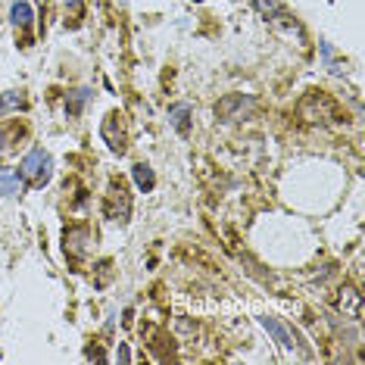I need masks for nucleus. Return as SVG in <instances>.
Returning a JSON list of instances; mask_svg holds the SVG:
<instances>
[{
    "mask_svg": "<svg viewBox=\"0 0 365 365\" xmlns=\"http://www.w3.org/2000/svg\"><path fill=\"white\" fill-rule=\"evenodd\" d=\"M103 215L110 222H122V225L131 219V197L122 181H110V190L103 197Z\"/></svg>",
    "mask_w": 365,
    "mask_h": 365,
    "instance_id": "obj_3",
    "label": "nucleus"
},
{
    "mask_svg": "<svg viewBox=\"0 0 365 365\" xmlns=\"http://www.w3.org/2000/svg\"><path fill=\"white\" fill-rule=\"evenodd\" d=\"M101 135H103L106 144H110L113 153H125L128 150V125H125V115L122 113L106 115L103 125H101Z\"/></svg>",
    "mask_w": 365,
    "mask_h": 365,
    "instance_id": "obj_5",
    "label": "nucleus"
},
{
    "mask_svg": "<svg viewBox=\"0 0 365 365\" xmlns=\"http://www.w3.org/2000/svg\"><path fill=\"white\" fill-rule=\"evenodd\" d=\"M300 115L306 122H331L337 119V103L331 101L325 91H309L300 101Z\"/></svg>",
    "mask_w": 365,
    "mask_h": 365,
    "instance_id": "obj_2",
    "label": "nucleus"
},
{
    "mask_svg": "<svg viewBox=\"0 0 365 365\" xmlns=\"http://www.w3.org/2000/svg\"><path fill=\"white\" fill-rule=\"evenodd\" d=\"M10 22H13V29H19V31L31 29V22H35V10H31L29 0H13L10 4Z\"/></svg>",
    "mask_w": 365,
    "mask_h": 365,
    "instance_id": "obj_9",
    "label": "nucleus"
},
{
    "mask_svg": "<svg viewBox=\"0 0 365 365\" xmlns=\"http://www.w3.org/2000/svg\"><path fill=\"white\" fill-rule=\"evenodd\" d=\"M319 51H322V60L328 63V69L334 72V76H340V72H344V69H340V63L334 60V47H331L328 41H319Z\"/></svg>",
    "mask_w": 365,
    "mask_h": 365,
    "instance_id": "obj_16",
    "label": "nucleus"
},
{
    "mask_svg": "<svg viewBox=\"0 0 365 365\" xmlns=\"http://www.w3.org/2000/svg\"><path fill=\"white\" fill-rule=\"evenodd\" d=\"M26 91H4L0 94V115H10V113H19L26 110Z\"/></svg>",
    "mask_w": 365,
    "mask_h": 365,
    "instance_id": "obj_13",
    "label": "nucleus"
},
{
    "mask_svg": "<svg viewBox=\"0 0 365 365\" xmlns=\"http://www.w3.org/2000/svg\"><path fill=\"white\" fill-rule=\"evenodd\" d=\"M88 359H97V362H110V356H106L101 346H88Z\"/></svg>",
    "mask_w": 365,
    "mask_h": 365,
    "instance_id": "obj_18",
    "label": "nucleus"
},
{
    "mask_svg": "<svg viewBox=\"0 0 365 365\" xmlns=\"http://www.w3.org/2000/svg\"><path fill=\"white\" fill-rule=\"evenodd\" d=\"M4 147H6V128L0 125V153H4Z\"/></svg>",
    "mask_w": 365,
    "mask_h": 365,
    "instance_id": "obj_20",
    "label": "nucleus"
},
{
    "mask_svg": "<svg viewBox=\"0 0 365 365\" xmlns=\"http://www.w3.org/2000/svg\"><path fill=\"white\" fill-rule=\"evenodd\" d=\"M250 110H253V97H247V94H228L215 103V115L225 122H240Z\"/></svg>",
    "mask_w": 365,
    "mask_h": 365,
    "instance_id": "obj_6",
    "label": "nucleus"
},
{
    "mask_svg": "<svg viewBox=\"0 0 365 365\" xmlns=\"http://www.w3.org/2000/svg\"><path fill=\"white\" fill-rule=\"evenodd\" d=\"M115 359H122V362H128V359H131V353H128V346H125V344H119V350H115Z\"/></svg>",
    "mask_w": 365,
    "mask_h": 365,
    "instance_id": "obj_19",
    "label": "nucleus"
},
{
    "mask_svg": "<svg viewBox=\"0 0 365 365\" xmlns=\"http://www.w3.org/2000/svg\"><path fill=\"white\" fill-rule=\"evenodd\" d=\"M66 16H72V26H78V19L85 16V0H63Z\"/></svg>",
    "mask_w": 365,
    "mask_h": 365,
    "instance_id": "obj_17",
    "label": "nucleus"
},
{
    "mask_svg": "<svg viewBox=\"0 0 365 365\" xmlns=\"http://www.w3.org/2000/svg\"><path fill=\"white\" fill-rule=\"evenodd\" d=\"M253 10L262 19H275L278 13H284V0H253Z\"/></svg>",
    "mask_w": 365,
    "mask_h": 365,
    "instance_id": "obj_15",
    "label": "nucleus"
},
{
    "mask_svg": "<svg viewBox=\"0 0 365 365\" xmlns=\"http://www.w3.org/2000/svg\"><path fill=\"white\" fill-rule=\"evenodd\" d=\"M94 97V91L91 88H78V91H72V94H66V115H81V110L88 106V101Z\"/></svg>",
    "mask_w": 365,
    "mask_h": 365,
    "instance_id": "obj_12",
    "label": "nucleus"
},
{
    "mask_svg": "<svg viewBox=\"0 0 365 365\" xmlns=\"http://www.w3.org/2000/svg\"><path fill=\"white\" fill-rule=\"evenodd\" d=\"M119 4H122V6H125V4H128V0H119Z\"/></svg>",
    "mask_w": 365,
    "mask_h": 365,
    "instance_id": "obj_21",
    "label": "nucleus"
},
{
    "mask_svg": "<svg viewBox=\"0 0 365 365\" xmlns=\"http://www.w3.org/2000/svg\"><path fill=\"white\" fill-rule=\"evenodd\" d=\"M259 325H262L265 331H269L272 337H275V344H278V346H284V350H294V346H297L294 334H290V331H287L284 325H281L278 319H272V315H265V319H259Z\"/></svg>",
    "mask_w": 365,
    "mask_h": 365,
    "instance_id": "obj_10",
    "label": "nucleus"
},
{
    "mask_svg": "<svg viewBox=\"0 0 365 365\" xmlns=\"http://www.w3.org/2000/svg\"><path fill=\"white\" fill-rule=\"evenodd\" d=\"M91 244H94V231H91V225H85V222H76V225H69L63 231V247L72 262L85 259L91 253Z\"/></svg>",
    "mask_w": 365,
    "mask_h": 365,
    "instance_id": "obj_4",
    "label": "nucleus"
},
{
    "mask_svg": "<svg viewBox=\"0 0 365 365\" xmlns=\"http://www.w3.org/2000/svg\"><path fill=\"white\" fill-rule=\"evenodd\" d=\"M197 4H200V0H197Z\"/></svg>",
    "mask_w": 365,
    "mask_h": 365,
    "instance_id": "obj_22",
    "label": "nucleus"
},
{
    "mask_svg": "<svg viewBox=\"0 0 365 365\" xmlns=\"http://www.w3.org/2000/svg\"><path fill=\"white\" fill-rule=\"evenodd\" d=\"M337 312H344V319L359 322L362 319V294L350 284H344L337 290Z\"/></svg>",
    "mask_w": 365,
    "mask_h": 365,
    "instance_id": "obj_7",
    "label": "nucleus"
},
{
    "mask_svg": "<svg viewBox=\"0 0 365 365\" xmlns=\"http://www.w3.org/2000/svg\"><path fill=\"white\" fill-rule=\"evenodd\" d=\"M44 4H47V0H44Z\"/></svg>",
    "mask_w": 365,
    "mask_h": 365,
    "instance_id": "obj_23",
    "label": "nucleus"
},
{
    "mask_svg": "<svg viewBox=\"0 0 365 365\" xmlns=\"http://www.w3.org/2000/svg\"><path fill=\"white\" fill-rule=\"evenodd\" d=\"M131 178H135L138 190H144V194H150V190L156 187V175H153V169L147 163H135V169H131Z\"/></svg>",
    "mask_w": 365,
    "mask_h": 365,
    "instance_id": "obj_14",
    "label": "nucleus"
},
{
    "mask_svg": "<svg viewBox=\"0 0 365 365\" xmlns=\"http://www.w3.org/2000/svg\"><path fill=\"white\" fill-rule=\"evenodd\" d=\"M169 125L175 128L181 138H187L190 128H194V106L190 103H172L169 106Z\"/></svg>",
    "mask_w": 365,
    "mask_h": 365,
    "instance_id": "obj_8",
    "label": "nucleus"
},
{
    "mask_svg": "<svg viewBox=\"0 0 365 365\" xmlns=\"http://www.w3.org/2000/svg\"><path fill=\"white\" fill-rule=\"evenodd\" d=\"M19 175H22V181H26L29 187H44L47 181L53 178V160H51V153H44L41 147L29 150L26 156H22V163H19Z\"/></svg>",
    "mask_w": 365,
    "mask_h": 365,
    "instance_id": "obj_1",
    "label": "nucleus"
},
{
    "mask_svg": "<svg viewBox=\"0 0 365 365\" xmlns=\"http://www.w3.org/2000/svg\"><path fill=\"white\" fill-rule=\"evenodd\" d=\"M26 181L16 169H0V197H19Z\"/></svg>",
    "mask_w": 365,
    "mask_h": 365,
    "instance_id": "obj_11",
    "label": "nucleus"
}]
</instances>
